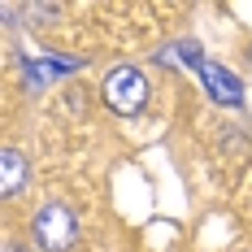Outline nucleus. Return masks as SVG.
Returning a JSON list of instances; mask_svg holds the SVG:
<instances>
[{
  "label": "nucleus",
  "mask_w": 252,
  "mask_h": 252,
  "mask_svg": "<svg viewBox=\"0 0 252 252\" xmlns=\"http://www.w3.org/2000/svg\"><path fill=\"white\" fill-rule=\"evenodd\" d=\"M78 239V222L65 204H44L35 213V244L44 252H70Z\"/></svg>",
  "instance_id": "obj_1"
},
{
  "label": "nucleus",
  "mask_w": 252,
  "mask_h": 252,
  "mask_svg": "<svg viewBox=\"0 0 252 252\" xmlns=\"http://www.w3.org/2000/svg\"><path fill=\"white\" fill-rule=\"evenodd\" d=\"M144 100H148V78L135 65H122V70H113L104 78V104L113 113H139Z\"/></svg>",
  "instance_id": "obj_2"
},
{
  "label": "nucleus",
  "mask_w": 252,
  "mask_h": 252,
  "mask_svg": "<svg viewBox=\"0 0 252 252\" xmlns=\"http://www.w3.org/2000/svg\"><path fill=\"white\" fill-rule=\"evenodd\" d=\"M196 74H200L204 92H209L218 104H239V100H244V87H239V78L230 74L226 65H213V61H204Z\"/></svg>",
  "instance_id": "obj_3"
},
{
  "label": "nucleus",
  "mask_w": 252,
  "mask_h": 252,
  "mask_svg": "<svg viewBox=\"0 0 252 252\" xmlns=\"http://www.w3.org/2000/svg\"><path fill=\"white\" fill-rule=\"evenodd\" d=\"M70 70H78L74 57H44V61H26V83H31V87H44L48 78H61V74H70Z\"/></svg>",
  "instance_id": "obj_4"
},
{
  "label": "nucleus",
  "mask_w": 252,
  "mask_h": 252,
  "mask_svg": "<svg viewBox=\"0 0 252 252\" xmlns=\"http://www.w3.org/2000/svg\"><path fill=\"white\" fill-rule=\"evenodd\" d=\"M0 165H4V174H0V191L13 196V191L22 187V178H26V157H22V152H13V148H4Z\"/></svg>",
  "instance_id": "obj_5"
},
{
  "label": "nucleus",
  "mask_w": 252,
  "mask_h": 252,
  "mask_svg": "<svg viewBox=\"0 0 252 252\" xmlns=\"http://www.w3.org/2000/svg\"><path fill=\"white\" fill-rule=\"evenodd\" d=\"M157 61H170V65L187 61V65H196V70H200V65H204V52L196 48V44H174V48H161V52H157Z\"/></svg>",
  "instance_id": "obj_6"
}]
</instances>
